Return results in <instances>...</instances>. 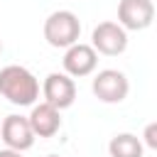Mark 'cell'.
I'll return each mask as SVG.
<instances>
[{
    "instance_id": "obj_2",
    "label": "cell",
    "mask_w": 157,
    "mask_h": 157,
    "mask_svg": "<svg viewBox=\"0 0 157 157\" xmlns=\"http://www.w3.org/2000/svg\"><path fill=\"white\" fill-rule=\"evenodd\" d=\"M81 37V22L71 10H56L44 20V39L54 49H66Z\"/></svg>"
},
{
    "instance_id": "obj_4",
    "label": "cell",
    "mask_w": 157,
    "mask_h": 157,
    "mask_svg": "<svg viewBox=\"0 0 157 157\" xmlns=\"http://www.w3.org/2000/svg\"><path fill=\"white\" fill-rule=\"evenodd\" d=\"M91 47L96 54L118 56L128 49V29H123L118 22H101L91 32Z\"/></svg>"
},
{
    "instance_id": "obj_5",
    "label": "cell",
    "mask_w": 157,
    "mask_h": 157,
    "mask_svg": "<svg viewBox=\"0 0 157 157\" xmlns=\"http://www.w3.org/2000/svg\"><path fill=\"white\" fill-rule=\"evenodd\" d=\"M155 20L152 0H120L118 2V25L130 32L147 29Z\"/></svg>"
},
{
    "instance_id": "obj_9",
    "label": "cell",
    "mask_w": 157,
    "mask_h": 157,
    "mask_svg": "<svg viewBox=\"0 0 157 157\" xmlns=\"http://www.w3.org/2000/svg\"><path fill=\"white\" fill-rule=\"evenodd\" d=\"M61 110L49 105L47 101L44 103H34L32 105V113L27 115L29 120V128L34 132V137H54L61 128Z\"/></svg>"
},
{
    "instance_id": "obj_8",
    "label": "cell",
    "mask_w": 157,
    "mask_h": 157,
    "mask_svg": "<svg viewBox=\"0 0 157 157\" xmlns=\"http://www.w3.org/2000/svg\"><path fill=\"white\" fill-rule=\"evenodd\" d=\"M61 64H64V74H69L71 78H81V76H88V74L96 71L98 54L91 44L76 42V44L66 47V54H64Z\"/></svg>"
},
{
    "instance_id": "obj_1",
    "label": "cell",
    "mask_w": 157,
    "mask_h": 157,
    "mask_svg": "<svg viewBox=\"0 0 157 157\" xmlns=\"http://www.w3.org/2000/svg\"><path fill=\"white\" fill-rule=\"evenodd\" d=\"M0 96L20 108L34 105V101L39 98V81L29 69L20 64L2 66L0 69Z\"/></svg>"
},
{
    "instance_id": "obj_12",
    "label": "cell",
    "mask_w": 157,
    "mask_h": 157,
    "mask_svg": "<svg viewBox=\"0 0 157 157\" xmlns=\"http://www.w3.org/2000/svg\"><path fill=\"white\" fill-rule=\"evenodd\" d=\"M0 157H22V152H17V150H10V147H5V150H0Z\"/></svg>"
},
{
    "instance_id": "obj_14",
    "label": "cell",
    "mask_w": 157,
    "mask_h": 157,
    "mask_svg": "<svg viewBox=\"0 0 157 157\" xmlns=\"http://www.w3.org/2000/svg\"><path fill=\"white\" fill-rule=\"evenodd\" d=\"M47 157H59V155H47Z\"/></svg>"
},
{
    "instance_id": "obj_7",
    "label": "cell",
    "mask_w": 157,
    "mask_h": 157,
    "mask_svg": "<svg viewBox=\"0 0 157 157\" xmlns=\"http://www.w3.org/2000/svg\"><path fill=\"white\" fill-rule=\"evenodd\" d=\"M0 140L5 142V147L17 150V152H27L34 145V132L29 128V120L25 115H7L0 123Z\"/></svg>"
},
{
    "instance_id": "obj_13",
    "label": "cell",
    "mask_w": 157,
    "mask_h": 157,
    "mask_svg": "<svg viewBox=\"0 0 157 157\" xmlns=\"http://www.w3.org/2000/svg\"><path fill=\"white\" fill-rule=\"evenodd\" d=\"M0 52H2V39H0Z\"/></svg>"
},
{
    "instance_id": "obj_3",
    "label": "cell",
    "mask_w": 157,
    "mask_h": 157,
    "mask_svg": "<svg viewBox=\"0 0 157 157\" xmlns=\"http://www.w3.org/2000/svg\"><path fill=\"white\" fill-rule=\"evenodd\" d=\"M91 91L101 103H123L130 93V81L118 69H103L93 76Z\"/></svg>"
},
{
    "instance_id": "obj_10",
    "label": "cell",
    "mask_w": 157,
    "mask_h": 157,
    "mask_svg": "<svg viewBox=\"0 0 157 157\" xmlns=\"http://www.w3.org/2000/svg\"><path fill=\"white\" fill-rule=\"evenodd\" d=\"M142 140L132 132H120L108 142V152L110 157H142Z\"/></svg>"
},
{
    "instance_id": "obj_11",
    "label": "cell",
    "mask_w": 157,
    "mask_h": 157,
    "mask_svg": "<svg viewBox=\"0 0 157 157\" xmlns=\"http://www.w3.org/2000/svg\"><path fill=\"white\" fill-rule=\"evenodd\" d=\"M145 145L150 150H157V123H150L145 128Z\"/></svg>"
},
{
    "instance_id": "obj_6",
    "label": "cell",
    "mask_w": 157,
    "mask_h": 157,
    "mask_svg": "<svg viewBox=\"0 0 157 157\" xmlns=\"http://www.w3.org/2000/svg\"><path fill=\"white\" fill-rule=\"evenodd\" d=\"M42 93H44V101L49 105L64 110V108H71L76 101V83L69 74L52 71L42 83Z\"/></svg>"
}]
</instances>
